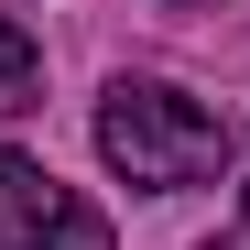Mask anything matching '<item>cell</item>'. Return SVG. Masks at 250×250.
I'll return each mask as SVG.
<instances>
[{"label":"cell","mask_w":250,"mask_h":250,"mask_svg":"<svg viewBox=\"0 0 250 250\" xmlns=\"http://www.w3.org/2000/svg\"><path fill=\"white\" fill-rule=\"evenodd\" d=\"M229 109H207L185 98L174 76H120V87L98 98V163L120 185H142V196H185V185H218L229 174Z\"/></svg>","instance_id":"1"},{"label":"cell","mask_w":250,"mask_h":250,"mask_svg":"<svg viewBox=\"0 0 250 250\" xmlns=\"http://www.w3.org/2000/svg\"><path fill=\"white\" fill-rule=\"evenodd\" d=\"M0 250H109V218L76 185H55L44 163L0 152Z\"/></svg>","instance_id":"2"},{"label":"cell","mask_w":250,"mask_h":250,"mask_svg":"<svg viewBox=\"0 0 250 250\" xmlns=\"http://www.w3.org/2000/svg\"><path fill=\"white\" fill-rule=\"evenodd\" d=\"M33 98H44V55H33V33H22V22H0V131H11Z\"/></svg>","instance_id":"3"},{"label":"cell","mask_w":250,"mask_h":250,"mask_svg":"<svg viewBox=\"0 0 250 250\" xmlns=\"http://www.w3.org/2000/svg\"><path fill=\"white\" fill-rule=\"evenodd\" d=\"M196 250H250V229H218V239H196Z\"/></svg>","instance_id":"4"}]
</instances>
